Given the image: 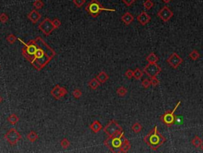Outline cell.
Returning <instances> with one entry per match:
<instances>
[{"instance_id": "obj_22", "label": "cell", "mask_w": 203, "mask_h": 153, "mask_svg": "<svg viewBox=\"0 0 203 153\" xmlns=\"http://www.w3.org/2000/svg\"><path fill=\"white\" fill-rule=\"evenodd\" d=\"M27 139H28L30 142H35L37 139H38V135L36 132L34 131H31L27 134Z\"/></svg>"}, {"instance_id": "obj_34", "label": "cell", "mask_w": 203, "mask_h": 153, "mask_svg": "<svg viewBox=\"0 0 203 153\" xmlns=\"http://www.w3.org/2000/svg\"><path fill=\"white\" fill-rule=\"evenodd\" d=\"M150 82H151V86L153 87H156L159 84V80L156 78V77H153V78H150Z\"/></svg>"}, {"instance_id": "obj_26", "label": "cell", "mask_w": 203, "mask_h": 153, "mask_svg": "<svg viewBox=\"0 0 203 153\" xmlns=\"http://www.w3.org/2000/svg\"><path fill=\"white\" fill-rule=\"evenodd\" d=\"M142 128H143L142 125L140 123H138V122H136V123H134L133 125H132V130L135 133H139L140 132H141Z\"/></svg>"}, {"instance_id": "obj_42", "label": "cell", "mask_w": 203, "mask_h": 153, "mask_svg": "<svg viewBox=\"0 0 203 153\" xmlns=\"http://www.w3.org/2000/svg\"><path fill=\"white\" fill-rule=\"evenodd\" d=\"M200 148H201V149L203 151V142H202V144H201V146H200Z\"/></svg>"}, {"instance_id": "obj_15", "label": "cell", "mask_w": 203, "mask_h": 153, "mask_svg": "<svg viewBox=\"0 0 203 153\" xmlns=\"http://www.w3.org/2000/svg\"><path fill=\"white\" fill-rule=\"evenodd\" d=\"M121 19L124 23L128 26V25H130L133 22L134 17L130 12H126V13H125L123 15L121 16Z\"/></svg>"}, {"instance_id": "obj_11", "label": "cell", "mask_w": 203, "mask_h": 153, "mask_svg": "<svg viewBox=\"0 0 203 153\" xmlns=\"http://www.w3.org/2000/svg\"><path fill=\"white\" fill-rule=\"evenodd\" d=\"M168 65L173 69H177L183 62V59L176 53H172L167 59Z\"/></svg>"}, {"instance_id": "obj_30", "label": "cell", "mask_w": 203, "mask_h": 153, "mask_svg": "<svg viewBox=\"0 0 203 153\" xmlns=\"http://www.w3.org/2000/svg\"><path fill=\"white\" fill-rule=\"evenodd\" d=\"M60 145H61V147L63 148L67 149V148H69L70 145H71V143H70V141L67 140V139L64 138V139H62L61 141H60Z\"/></svg>"}, {"instance_id": "obj_39", "label": "cell", "mask_w": 203, "mask_h": 153, "mask_svg": "<svg viewBox=\"0 0 203 153\" xmlns=\"http://www.w3.org/2000/svg\"><path fill=\"white\" fill-rule=\"evenodd\" d=\"M121 1H122L127 7H130V6L133 5V4L136 2V0H121Z\"/></svg>"}, {"instance_id": "obj_31", "label": "cell", "mask_w": 203, "mask_h": 153, "mask_svg": "<svg viewBox=\"0 0 203 153\" xmlns=\"http://www.w3.org/2000/svg\"><path fill=\"white\" fill-rule=\"evenodd\" d=\"M17 39L18 38H17L15 35H14L13 34H10L6 37V41H7L10 44H14V43L16 42Z\"/></svg>"}, {"instance_id": "obj_27", "label": "cell", "mask_w": 203, "mask_h": 153, "mask_svg": "<svg viewBox=\"0 0 203 153\" xmlns=\"http://www.w3.org/2000/svg\"><path fill=\"white\" fill-rule=\"evenodd\" d=\"M127 93H128V90L124 86H121L117 89V94L120 96H125L127 94Z\"/></svg>"}, {"instance_id": "obj_23", "label": "cell", "mask_w": 203, "mask_h": 153, "mask_svg": "<svg viewBox=\"0 0 203 153\" xmlns=\"http://www.w3.org/2000/svg\"><path fill=\"white\" fill-rule=\"evenodd\" d=\"M143 75H144V71H142L141 69L136 68V70H133V78H135L136 80H140V79H141Z\"/></svg>"}, {"instance_id": "obj_32", "label": "cell", "mask_w": 203, "mask_h": 153, "mask_svg": "<svg viewBox=\"0 0 203 153\" xmlns=\"http://www.w3.org/2000/svg\"><path fill=\"white\" fill-rule=\"evenodd\" d=\"M72 95H73V96H74L75 98L79 99L82 96V93L81 92L80 89H79V88H75V89L72 92Z\"/></svg>"}, {"instance_id": "obj_8", "label": "cell", "mask_w": 203, "mask_h": 153, "mask_svg": "<svg viewBox=\"0 0 203 153\" xmlns=\"http://www.w3.org/2000/svg\"><path fill=\"white\" fill-rule=\"evenodd\" d=\"M38 28L45 36L50 35L55 30V27L52 22V20H50L49 18H44V20L39 24Z\"/></svg>"}, {"instance_id": "obj_12", "label": "cell", "mask_w": 203, "mask_h": 153, "mask_svg": "<svg viewBox=\"0 0 203 153\" xmlns=\"http://www.w3.org/2000/svg\"><path fill=\"white\" fill-rule=\"evenodd\" d=\"M50 94L56 100H60L67 94V90L65 87H62L59 85H57L54 88L52 89Z\"/></svg>"}, {"instance_id": "obj_17", "label": "cell", "mask_w": 203, "mask_h": 153, "mask_svg": "<svg viewBox=\"0 0 203 153\" xmlns=\"http://www.w3.org/2000/svg\"><path fill=\"white\" fill-rule=\"evenodd\" d=\"M96 78L98 79V80L101 84H103L109 80V75L106 73H105L104 71H101L100 73L97 75Z\"/></svg>"}, {"instance_id": "obj_1", "label": "cell", "mask_w": 203, "mask_h": 153, "mask_svg": "<svg viewBox=\"0 0 203 153\" xmlns=\"http://www.w3.org/2000/svg\"><path fill=\"white\" fill-rule=\"evenodd\" d=\"M34 41L37 44L36 50L29 62L37 71H41L51 62L57 53L41 38V37H37Z\"/></svg>"}, {"instance_id": "obj_13", "label": "cell", "mask_w": 203, "mask_h": 153, "mask_svg": "<svg viewBox=\"0 0 203 153\" xmlns=\"http://www.w3.org/2000/svg\"><path fill=\"white\" fill-rule=\"evenodd\" d=\"M136 20L142 26H146L147 24L149 23L150 21H151V17H150L148 14L147 13L146 11H142V12H141L140 15H137Z\"/></svg>"}, {"instance_id": "obj_38", "label": "cell", "mask_w": 203, "mask_h": 153, "mask_svg": "<svg viewBox=\"0 0 203 153\" xmlns=\"http://www.w3.org/2000/svg\"><path fill=\"white\" fill-rule=\"evenodd\" d=\"M125 75H126V77L128 78V79H131V78H133V70H126Z\"/></svg>"}, {"instance_id": "obj_20", "label": "cell", "mask_w": 203, "mask_h": 153, "mask_svg": "<svg viewBox=\"0 0 203 153\" xmlns=\"http://www.w3.org/2000/svg\"><path fill=\"white\" fill-rule=\"evenodd\" d=\"M100 84L101 83L98 81V79L95 78L91 79V80L88 82V86H89V87H90L91 89H96L98 86H100Z\"/></svg>"}, {"instance_id": "obj_2", "label": "cell", "mask_w": 203, "mask_h": 153, "mask_svg": "<svg viewBox=\"0 0 203 153\" xmlns=\"http://www.w3.org/2000/svg\"><path fill=\"white\" fill-rule=\"evenodd\" d=\"M145 144L150 147L153 151H156L161 145L166 142V138L157 129V126H155L144 138Z\"/></svg>"}, {"instance_id": "obj_35", "label": "cell", "mask_w": 203, "mask_h": 153, "mask_svg": "<svg viewBox=\"0 0 203 153\" xmlns=\"http://www.w3.org/2000/svg\"><path fill=\"white\" fill-rule=\"evenodd\" d=\"M52 22L53 24L55 29L60 28V26H61V22H60L59 18H54L53 20H52Z\"/></svg>"}, {"instance_id": "obj_24", "label": "cell", "mask_w": 203, "mask_h": 153, "mask_svg": "<svg viewBox=\"0 0 203 153\" xmlns=\"http://www.w3.org/2000/svg\"><path fill=\"white\" fill-rule=\"evenodd\" d=\"M191 143H192V144H193L194 147H196V148H200L201 144H202V139H201L198 136H195L194 137L193 140H191Z\"/></svg>"}, {"instance_id": "obj_16", "label": "cell", "mask_w": 203, "mask_h": 153, "mask_svg": "<svg viewBox=\"0 0 203 153\" xmlns=\"http://www.w3.org/2000/svg\"><path fill=\"white\" fill-rule=\"evenodd\" d=\"M90 128L95 133H98V132H100L101 130L103 129V125H102V124L98 120H95L90 125Z\"/></svg>"}, {"instance_id": "obj_9", "label": "cell", "mask_w": 203, "mask_h": 153, "mask_svg": "<svg viewBox=\"0 0 203 153\" xmlns=\"http://www.w3.org/2000/svg\"><path fill=\"white\" fill-rule=\"evenodd\" d=\"M143 71L149 78H153V77H156L160 73L161 67L159 65H157V63H148L144 68Z\"/></svg>"}, {"instance_id": "obj_14", "label": "cell", "mask_w": 203, "mask_h": 153, "mask_svg": "<svg viewBox=\"0 0 203 153\" xmlns=\"http://www.w3.org/2000/svg\"><path fill=\"white\" fill-rule=\"evenodd\" d=\"M27 18H28L29 20H30V22L32 23L36 24L37 22L41 19V15L37 11V10L34 9V10H32V11L28 14Z\"/></svg>"}, {"instance_id": "obj_25", "label": "cell", "mask_w": 203, "mask_h": 153, "mask_svg": "<svg viewBox=\"0 0 203 153\" xmlns=\"http://www.w3.org/2000/svg\"><path fill=\"white\" fill-rule=\"evenodd\" d=\"M189 57H190L192 61H197V60L200 57V54H199V52H198V50L193 49V50L190 53Z\"/></svg>"}, {"instance_id": "obj_5", "label": "cell", "mask_w": 203, "mask_h": 153, "mask_svg": "<svg viewBox=\"0 0 203 153\" xmlns=\"http://www.w3.org/2000/svg\"><path fill=\"white\" fill-rule=\"evenodd\" d=\"M181 104V101H178V103L175 106V108L171 110V111L166 112L165 113L159 117V119L161 120V121L163 122V124H164L165 125H167L168 127L171 126L176 122V116L175 115V112L176 111V109L180 106Z\"/></svg>"}, {"instance_id": "obj_40", "label": "cell", "mask_w": 203, "mask_h": 153, "mask_svg": "<svg viewBox=\"0 0 203 153\" xmlns=\"http://www.w3.org/2000/svg\"><path fill=\"white\" fill-rule=\"evenodd\" d=\"M171 1H172V0H162L163 3H164L165 4H167V3H169Z\"/></svg>"}, {"instance_id": "obj_41", "label": "cell", "mask_w": 203, "mask_h": 153, "mask_svg": "<svg viewBox=\"0 0 203 153\" xmlns=\"http://www.w3.org/2000/svg\"><path fill=\"white\" fill-rule=\"evenodd\" d=\"M2 101H3V97H2V96H0V104L2 103Z\"/></svg>"}, {"instance_id": "obj_6", "label": "cell", "mask_w": 203, "mask_h": 153, "mask_svg": "<svg viewBox=\"0 0 203 153\" xmlns=\"http://www.w3.org/2000/svg\"><path fill=\"white\" fill-rule=\"evenodd\" d=\"M122 130L123 129H122L121 126H120L116 120H110L108 124L106 125V126L103 128L104 132L108 136H113V135H115L116 133L121 132Z\"/></svg>"}, {"instance_id": "obj_4", "label": "cell", "mask_w": 203, "mask_h": 153, "mask_svg": "<svg viewBox=\"0 0 203 153\" xmlns=\"http://www.w3.org/2000/svg\"><path fill=\"white\" fill-rule=\"evenodd\" d=\"M85 11H87L90 16H92L93 18H96V17H98L100 15L102 11H105L114 12L115 10L104 7L98 0H91L90 2L88 3L87 7H85Z\"/></svg>"}, {"instance_id": "obj_36", "label": "cell", "mask_w": 203, "mask_h": 153, "mask_svg": "<svg viewBox=\"0 0 203 153\" xmlns=\"http://www.w3.org/2000/svg\"><path fill=\"white\" fill-rule=\"evenodd\" d=\"M72 2H73V3H74L75 5L77 7L80 8L81 7H82V5L86 3V0H73Z\"/></svg>"}, {"instance_id": "obj_18", "label": "cell", "mask_w": 203, "mask_h": 153, "mask_svg": "<svg viewBox=\"0 0 203 153\" xmlns=\"http://www.w3.org/2000/svg\"><path fill=\"white\" fill-rule=\"evenodd\" d=\"M131 148V144H130V142L129 141V140L127 139H125V140L123 141V144L121 147V152L126 153L128 152Z\"/></svg>"}, {"instance_id": "obj_33", "label": "cell", "mask_w": 203, "mask_h": 153, "mask_svg": "<svg viewBox=\"0 0 203 153\" xmlns=\"http://www.w3.org/2000/svg\"><path fill=\"white\" fill-rule=\"evenodd\" d=\"M9 17L6 13H1L0 14V22L2 23H6L8 21Z\"/></svg>"}, {"instance_id": "obj_7", "label": "cell", "mask_w": 203, "mask_h": 153, "mask_svg": "<svg viewBox=\"0 0 203 153\" xmlns=\"http://www.w3.org/2000/svg\"><path fill=\"white\" fill-rule=\"evenodd\" d=\"M5 140L7 141L10 145H15L16 144L22 139V135L15 129V128H10L4 136Z\"/></svg>"}, {"instance_id": "obj_10", "label": "cell", "mask_w": 203, "mask_h": 153, "mask_svg": "<svg viewBox=\"0 0 203 153\" xmlns=\"http://www.w3.org/2000/svg\"><path fill=\"white\" fill-rule=\"evenodd\" d=\"M157 16H158L163 22H167L170 21V19L174 16V13H173L172 11H171V10L168 7L164 6L160 11H158Z\"/></svg>"}, {"instance_id": "obj_37", "label": "cell", "mask_w": 203, "mask_h": 153, "mask_svg": "<svg viewBox=\"0 0 203 153\" xmlns=\"http://www.w3.org/2000/svg\"><path fill=\"white\" fill-rule=\"evenodd\" d=\"M142 86L144 87V88H148L150 86H151V82H150V80L149 79H144L142 80Z\"/></svg>"}, {"instance_id": "obj_29", "label": "cell", "mask_w": 203, "mask_h": 153, "mask_svg": "<svg viewBox=\"0 0 203 153\" xmlns=\"http://www.w3.org/2000/svg\"><path fill=\"white\" fill-rule=\"evenodd\" d=\"M143 6H144V9H145L146 11H149L151 8L153 7L154 3H153V2H152V0H146V1H144V2Z\"/></svg>"}, {"instance_id": "obj_3", "label": "cell", "mask_w": 203, "mask_h": 153, "mask_svg": "<svg viewBox=\"0 0 203 153\" xmlns=\"http://www.w3.org/2000/svg\"><path fill=\"white\" fill-rule=\"evenodd\" d=\"M125 133L124 131L116 133L113 136H108V138L104 141V144L112 152L120 153L121 152V147L125 140Z\"/></svg>"}, {"instance_id": "obj_21", "label": "cell", "mask_w": 203, "mask_h": 153, "mask_svg": "<svg viewBox=\"0 0 203 153\" xmlns=\"http://www.w3.org/2000/svg\"><path fill=\"white\" fill-rule=\"evenodd\" d=\"M7 121L10 123V125H16L18 121H19V117H18L16 114H11L8 117Z\"/></svg>"}, {"instance_id": "obj_19", "label": "cell", "mask_w": 203, "mask_h": 153, "mask_svg": "<svg viewBox=\"0 0 203 153\" xmlns=\"http://www.w3.org/2000/svg\"><path fill=\"white\" fill-rule=\"evenodd\" d=\"M146 61L148 63H156L159 61V57H157V55L155 53L152 52L147 56Z\"/></svg>"}, {"instance_id": "obj_28", "label": "cell", "mask_w": 203, "mask_h": 153, "mask_svg": "<svg viewBox=\"0 0 203 153\" xmlns=\"http://www.w3.org/2000/svg\"><path fill=\"white\" fill-rule=\"evenodd\" d=\"M33 5H34V8L36 10H40V9H41V8L44 7V2L42 0H35L34 3H33Z\"/></svg>"}]
</instances>
